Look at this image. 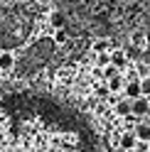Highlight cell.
Listing matches in <instances>:
<instances>
[{
	"label": "cell",
	"instance_id": "cell-1",
	"mask_svg": "<svg viewBox=\"0 0 150 152\" xmlns=\"http://www.w3.org/2000/svg\"><path fill=\"white\" fill-rule=\"evenodd\" d=\"M27 34H30V17L15 12L0 17V47L3 49H12V47L22 44Z\"/></svg>",
	"mask_w": 150,
	"mask_h": 152
},
{
	"label": "cell",
	"instance_id": "cell-2",
	"mask_svg": "<svg viewBox=\"0 0 150 152\" xmlns=\"http://www.w3.org/2000/svg\"><path fill=\"white\" fill-rule=\"evenodd\" d=\"M54 49H57L54 39H49V37H47V39H40V42H35L32 47H27L20 59H15V66H17L22 74L37 71V69H42V66L52 59Z\"/></svg>",
	"mask_w": 150,
	"mask_h": 152
},
{
	"label": "cell",
	"instance_id": "cell-3",
	"mask_svg": "<svg viewBox=\"0 0 150 152\" xmlns=\"http://www.w3.org/2000/svg\"><path fill=\"white\" fill-rule=\"evenodd\" d=\"M130 113H133L135 118L148 115V113H150V101H148V96H138V98L130 101Z\"/></svg>",
	"mask_w": 150,
	"mask_h": 152
},
{
	"label": "cell",
	"instance_id": "cell-4",
	"mask_svg": "<svg viewBox=\"0 0 150 152\" xmlns=\"http://www.w3.org/2000/svg\"><path fill=\"white\" fill-rule=\"evenodd\" d=\"M133 135L140 142H150V123H135L133 125Z\"/></svg>",
	"mask_w": 150,
	"mask_h": 152
},
{
	"label": "cell",
	"instance_id": "cell-5",
	"mask_svg": "<svg viewBox=\"0 0 150 152\" xmlns=\"http://www.w3.org/2000/svg\"><path fill=\"white\" fill-rule=\"evenodd\" d=\"M15 69V54L12 52H0V71H12Z\"/></svg>",
	"mask_w": 150,
	"mask_h": 152
},
{
	"label": "cell",
	"instance_id": "cell-6",
	"mask_svg": "<svg viewBox=\"0 0 150 152\" xmlns=\"http://www.w3.org/2000/svg\"><path fill=\"white\" fill-rule=\"evenodd\" d=\"M123 83H126V79H123V76H121V71H118L116 76H111V79L106 81V86H108L111 93H118V91H123Z\"/></svg>",
	"mask_w": 150,
	"mask_h": 152
},
{
	"label": "cell",
	"instance_id": "cell-7",
	"mask_svg": "<svg viewBox=\"0 0 150 152\" xmlns=\"http://www.w3.org/2000/svg\"><path fill=\"white\" fill-rule=\"evenodd\" d=\"M108 56H111V64L118 66V69H123V66L128 64V56H126V52H123V49H113Z\"/></svg>",
	"mask_w": 150,
	"mask_h": 152
},
{
	"label": "cell",
	"instance_id": "cell-8",
	"mask_svg": "<svg viewBox=\"0 0 150 152\" xmlns=\"http://www.w3.org/2000/svg\"><path fill=\"white\" fill-rule=\"evenodd\" d=\"M135 135H133V132H123V135H121V150H126V152H130V150H133L135 147Z\"/></svg>",
	"mask_w": 150,
	"mask_h": 152
},
{
	"label": "cell",
	"instance_id": "cell-9",
	"mask_svg": "<svg viewBox=\"0 0 150 152\" xmlns=\"http://www.w3.org/2000/svg\"><path fill=\"white\" fill-rule=\"evenodd\" d=\"M116 115H118V118L130 115V98H123V101L116 103Z\"/></svg>",
	"mask_w": 150,
	"mask_h": 152
},
{
	"label": "cell",
	"instance_id": "cell-10",
	"mask_svg": "<svg viewBox=\"0 0 150 152\" xmlns=\"http://www.w3.org/2000/svg\"><path fill=\"white\" fill-rule=\"evenodd\" d=\"M52 39H54V44H57V47H59V44H67V42H69V32L64 30V27H57Z\"/></svg>",
	"mask_w": 150,
	"mask_h": 152
},
{
	"label": "cell",
	"instance_id": "cell-11",
	"mask_svg": "<svg viewBox=\"0 0 150 152\" xmlns=\"http://www.w3.org/2000/svg\"><path fill=\"white\" fill-rule=\"evenodd\" d=\"M101 69H104V71H101V76H104V81H108L111 76H116V74L121 71L118 66H113V64H106V66H101Z\"/></svg>",
	"mask_w": 150,
	"mask_h": 152
},
{
	"label": "cell",
	"instance_id": "cell-12",
	"mask_svg": "<svg viewBox=\"0 0 150 152\" xmlns=\"http://www.w3.org/2000/svg\"><path fill=\"white\" fill-rule=\"evenodd\" d=\"M49 22H52L54 30H57V27H64V22H67V20H64L62 12H52V15H49Z\"/></svg>",
	"mask_w": 150,
	"mask_h": 152
},
{
	"label": "cell",
	"instance_id": "cell-13",
	"mask_svg": "<svg viewBox=\"0 0 150 152\" xmlns=\"http://www.w3.org/2000/svg\"><path fill=\"white\" fill-rule=\"evenodd\" d=\"M91 49H93V54H99V52H108V42L106 39H96L91 44Z\"/></svg>",
	"mask_w": 150,
	"mask_h": 152
},
{
	"label": "cell",
	"instance_id": "cell-14",
	"mask_svg": "<svg viewBox=\"0 0 150 152\" xmlns=\"http://www.w3.org/2000/svg\"><path fill=\"white\" fill-rule=\"evenodd\" d=\"M140 93H143V96H150V74L140 79Z\"/></svg>",
	"mask_w": 150,
	"mask_h": 152
},
{
	"label": "cell",
	"instance_id": "cell-15",
	"mask_svg": "<svg viewBox=\"0 0 150 152\" xmlns=\"http://www.w3.org/2000/svg\"><path fill=\"white\" fill-rule=\"evenodd\" d=\"M123 52H126L128 61H130V59H138V56H140V47H135V44H133V47H126Z\"/></svg>",
	"mask_w": 150,
	"mask_h": 152
},
{
	"label": "cell",
	"instance_id": "cell-16",
	"mask_svg": "<svg viewBox=\"0 0 150 152\" xmlns=\"http://www.w3.org/2000/svg\"><path fill=\"white\" fill-rule=\"evenodd\" d=\"M93 93H96L99 98H108V96H111V91H108V86H106V83H101V86H96V91H93Z\"/></svg>",
	"mask_w": 150,
	"mask_h": 152
},
{
	"label": "cell",
	"instance_id": "cell-17",
	"mask_svg": "<svg viewBox=\"0 0 150 152\" xmlns=\"http://www.w3.org/2000/svg\"><path fill=\"white\" fill-rule=\"evenodd\" d=\"M96 64H99V66H106V64H111V56H108L106 52H99V54H96Z\"/></svg>",
	"mask_w": 150,
	"mask_h": 152
},
{
	"label": "cell",
	"instance_id": "cell-18",
	"mask_svg": "<svg viewBox=\"0 0 150 152\" xmlns=\"http://www.w3.org/2000/svg\"><path fill=\"white\" fill-rule=\"evenodd\" d=\"M138 71H140V76H148V66H145V64H140V66H138Z\"/></svg>",
	"mask_w": 150,
	"mask_h": 152
},
{
	"label": "cell",
	"instance_id": "cell-19",
	"mask_svg": "<svg viewBox=\"0 0 150 152\" xmlns=\"http://www.w3.org/2000/svg\"><path fill=\"white\" fill-rule=\"evenodd\" d=\"M148 152H150V142H148Z\"/></svg>",
	"mask_w": 150,
	"mask_h": 152
}]
</instances>
